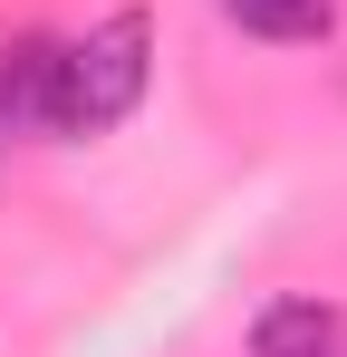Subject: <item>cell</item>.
<instances>
[{"label": "cell", "instance_id": "cell-1", "mask_svg": "<svg viewBox=\"0 0 347 357\" xmlns=\"http://www.w3.org/2000/svg\"><path fill=\"white\" fill-rule=\"evenodd\" d=\"M145 77H155V20L145 10H107L87 39H58V135L125 126Z\"/></svg>", "mask_w": 347, "mask_h": 357}, {"label": "cell", "instance_id": "cell-2", "mask_svg": "<svg viewBox=\"0 0 347 357\" xmlns=\"http://www.w3.org/2000/svg\"><path fill=\"white\" fill-rule=\"evenodd\" d=\"M0 135H58V39H0Z\"/></svg>", "mask_w": 347, "mask_h": 357}, {"label": "cell", "instance_id": "cell-3", "mask_svg": "<svg viewBox=\"0 0 347 357\" xmlns=\"http://www.w3.org/2000/svg\"><path fill=\"white\" fill-rule=\"evenodd\" d=\"M251 357H347V319L328 299H270L251 319Z\"/></svg>", "mask_w": 347, "mask_h": 357}, {"label": "cell", "instance_id": "cell-4", "mask_svg": "<svg viewBox=\"0 0 347 357\" xmlns=\"http://www.w3.org/2000/svg\"><path fill=\"white\" fill-rule=\"evenodd\" d=\"M222 20L251 29V39H328L338 0H222Z\"/></svg>", "mask_w": 347, "mask_h": 357}]
</instances>
